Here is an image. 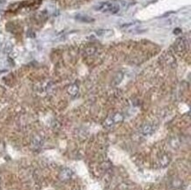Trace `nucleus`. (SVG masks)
Instances as JSON below:
<instances>
[{
	"label": "nucleus",
	"instance_id": "obj_1",
	"mask_svg": "<svg viewBox=\"0 0 191 190\" xmlns=\"http://www.w3.org/2000/svg\"><path fill=\"white\" fill-rule=\"evenodd\" d=\"M96 9L103 12V13H116L119 11V6L112 3H102L98 7H96Z\"/></svg>",
	"mask_w": 191,
	"mask_h": 190
},
{
	"label": "nucleus",
	"instance_id": "obj_2",
	"mask_svg": "<svg viewBox=\"0 0 191 190\" xmlns=\"http://www.w3.org/2000/svg\"><path fill=\"white\" fill-rule=\"evenodd\" d=\"M73 175V172L71 171L69 168H65L60 172V174H59V178H60L61 181H69L70 179H71V177Z\"/></svg>",
	"mask_w": 191,
	"mask_h": 190
},
{
	"label": "nucleus",
	"instance_id": "obj_3",
	"mask_svg": "<svg viewBox=\"0 0 191 190\" xmlns=\"http://www.w3.org/2000/svg\"><path fill=\"white\" fill-rule=\"evenodd\" d=\"M78 91H79V88H78V86L75 85H70L69 89H68V92H69V93L71 94V95H76L77 93H78Z\"/></svg>",
	"mask_w": 191,
	"mask_h": 190
},
{
	"label": "nucleus",
	"instance_id": "obj_4",
	"mask_svg": "<svg viewBox=\"0 0 191 190\" xmlns=\"http://www.w3.org/2000/svg\"><path fill=\"white\" fill-rule=\"evenodd\" d=\"M169 161H170V160H169V158H168L167 155H164V156H162L161 158H160V164H161L162 166H168Z\"/></svg>",
	"mask_w": 191,
	"mask_h": 190
},
{
	"label": "nucleus",
	"instance_id": "obj_5",
	"mask_svg": "<svg viewBox=\"0 0 191 190\" xmlns=\"http://www.w3.org/2000/svg\"><path fill=\"white\" fill-rule=\"evenodd\" d=\"M112 120L114 122H120V121L123 120V116H121V114H116V116H114Z\"/></svg>",
	"mask_w": 191,
	"mask_h": 190
},
{
	"label": "nucleus",
	"instance_id": "obj_6",
	"mask_svg": "<svg viewBox=\"0 0 191 190\" xmlns=\"http://www.w3.org/2000/svg\"><path fill=\"white\" fill-rule=\"evenodd\" d=\"M142 132H143V134L145 135L151 134L152 132V128L151 126H145L143 128V130H142Z\"/></svg>",
	"mask_w": 191,
	"mask_h": 190
}]
</instances>
